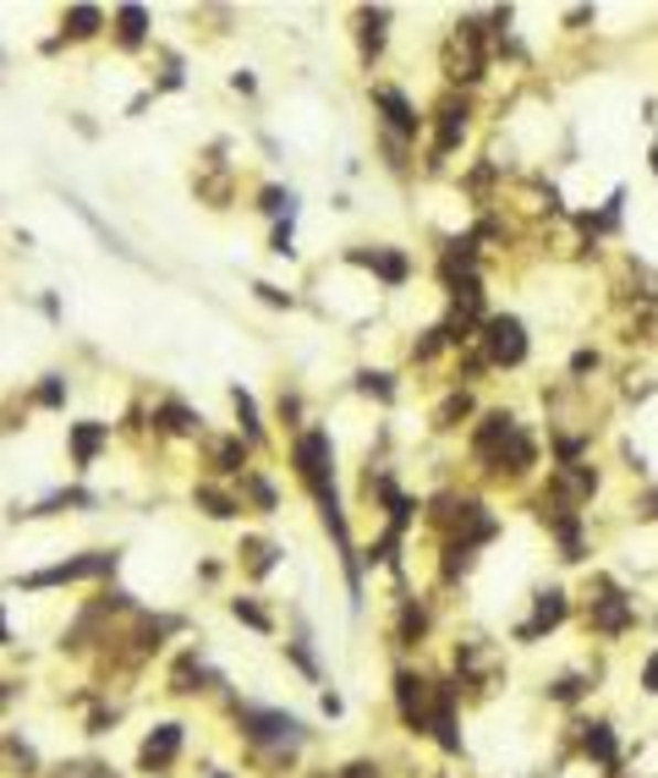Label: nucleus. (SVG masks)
<instances>
[{
  "instance_id": "nucleus-16",
  "label": "nucleus",
  "mask_w": 658,
  "mask_h": 778,
  "mask_svg": "<svg viewBox=\"0 0 658 778\" xmlns=\"http://www.w3.org/2000/svg\"><path fill=\"white\" fill-rule=\"evenodd\" d=\"M587 757H598L604 768H615V735H609V724H593L587 729Z\"/></svg>"
},
{
  "instance_id": "nucleus-21",
  "label": "nucleus",
  "mask_w": 658,
  "mask_h": 778,
  "mask_svg": "<svg viewBox=\"0 0 658 778\" xmlns=\"http://www.w3.org/2000/svg\"><path fill=\"white\" fill-rule=\"evenodd\" d=\"M160 417H164V428H170V434H198V423H192V412H181V406H164Z\"/></svg>"
},
{
  "instance_id": "nucleus-9",
  "label": "nucleus",
  "mask_w": 658,
  "mask_h": 778,
  "mask_svg": "<svg viewBox=\"0 0 658 778\" xmlns=\"http://www.w3.org/2000/svg\"><path fill=\"white\" fill-rule=\"evenodd\" d=\"M373 99H379V110L390 116V127H395V132H417V116H412V105H406L395 88H379Z\"/></svg>"
},
{
  "instance_id": "nucleus-6",
  "label": "nucleus",
  "mask_w": 658,
  "mask_h": 778,
  "mask_svg": "<svg viewBox=\"0 0 658 778\" xmlns=\"http://www.w3.org/2000/svg\"><path fill=\"white\" fill-rule=\"evenodd\" d=\"M467 99H445L439 105V143H434V154H450L456 143H461V132H467Z\"/></svg>"
},
{
  "instance_id": "nucleus-11",
  "label": "nucleus",
  "mask_w": 658,
  "mask_h": 778,
  "mask_svg": "<svg viewBox=\"0 0 658 778\" xmlns=\"http://www.w3.org/2000/svg\"><path fill=\"white\" fill-rule=\"evenodd\" d=\"M632 620V609H626V598H598V609H593V625L604 630V636H620Z\"/></svg>"
},
{
  "instance_id": "nucleus-7",
  "label": "nucleus",
  "mask_w": 658,
  "mask_h": 778,
  "mask_svg": "<svg viewBox=\"0 0 658 778\" xmlns=\"http://www.w3.org/2000/svg\"><path fill=\"white\" fill-rule=\"evenodd\" d=\"M565 620V593H538V615L532 625H521V641H532V636H543L549 625Z\"/></svg>"
},
{
  "instance_id": "nucleus-3",
  "label": "nucleus",
  "mask_w": 658,
  "mask_h": 778,
  "mask_svg": "<svg viewBox=\"0 0 658 778\" xmlns=\"http://www.w3.org/2000/svg\"><path fill=\"white\" fill-rule=\"evenodd\" d=\"M181 746H187V724H155V729L144 735V746H138V768H144V774L176 768Z\"/></svg>"
},
{
  "instance_id": "nucleus-12",
  "label": "nucleus",
  "mask_w": 658,
  "mask_h": 778,
  "mask_svg": "<svg viewBox=\"0 0 658 778\" xmlns=\"http://www.w3.org/2000/svg\"><path fill=\"white\" fill-rule=\"evenodd\" d=\"M99 22H105V17H99L94 6H72V11L61 17V33H66V39H88V33H99Z\"/></svg>"
},
{
  "instance_id": "nucleus-8",
  "label": "nucleus",
  "mask_w": 658,
  "mask_h": 778,
  "mask_svg": "<svg viewBox=\"0 0 658 778\" xmlns=\"http://www.w3.org/2000/svg\"><path fill=\"white\" fill-rule=\"evenodd\" d=\"M144 28H149V11H144V6H121V11H116V39H121L127 50L144 44Z\"/></svg>"
},
{
  "instance_id": "nucleus-19",
  "label": "nucleus",
  "mask_w": 658,
  "mask_h": 778,
  "mask_svg": "<svg viewBox=\"0 0 658 778\" xmlns=\"http://www.w3.org/2000/svg\"><path fill=\"white\" fill-rule=\"evenodd\" d=\"M242 456H247V450H242L236 439H225V445H214V467H220V471H242Z\"/></svg>"
},
{
  "instance_id": "nucleus-25",
  "label": "nucleus",
  "mask_w": 658,
  "mask_h": 778,
  "mask_svg": "<svg viewBox=\"0 0 658 778\" xmlns=\"http://www.w3.org/2000/svg\"><path fill=\"white\" fill-rule=\"evenodd\" d=\"M39 401H44V406H61V379H55V373L44 379V390H39Z\"/></svg>"
},
{
  "instance_id": "nucleus-4",
  "label": "nucleus",
  "mask_w": 658,
  "mask_h": 778,
  "mask_svg": "<svg viewBox=\"0 0 658 778\" xmlns=\"http://www.w3.org/2000/svg\"><path fill=\"white\" fill-rule=\"evenodd\" d=\"M484 345H489V362L516 367V362L527 356V329H521V318H489V323H484Z\"/></svg>"
},
{
  "instance_id": "nucleus-27",
  "label": "nucleus",
  "mask_w": 658,
  "mask_h": 778,
  "mask_svg": "<svg viewBox=\"0 0 658 778\" xmlns=\"http://www.w3.org/2000/svg\"><path fill=\"white\" fill-rule=\"evenodd\" d=\"M654 170H658V149H654Z\"/></svg>"
},
{
  "instance_id": "nucleus-26",
  "label": "nucleus",
  "mask_w": 658,
  "mask_h": 778,
  "mask_svg": "<svg viewBox=\"0 0 658 778\" xmlns=\"http://www.w3.org/2000/svg\"><path fill=\"white\" fill-rule=\"evenodd\" d=\"M643 685H648V691H658V652L648 658V674H643Z\"/></svg>"
},
{
  "instance_id": "nucleus-10",
  "label": "nucleus",
  "mask_w": 658,
  "mask_h": 778,
  "mask_svg": "<svg viewBox=\"0 0 658 778\" xmlns=\"http://www.w3.org/2000/svg\"><path fill=\"white\" fill-rule=\"evenodd\" d=\"M105 434H110L105 423H77V428H72V456H77V467L94 461V450L105 445Z\"/></svg>"
},
{
  "instance_id": "nucleus-18",
  "label": "nucleus",
  "mask_w": 658,
  "mask_h": 778,
  "mask_svg": "<svg viewBox=\"0 0 658 778\" xmlns=\"http://www.w3.org/2000/svg\"><path fill=\"white\" fill-rule=\"evenodd\" d=\"M231 615H236L242 625H253V630H264V636L275 630V620H269V615H264V609H258L253 598H231Z\"/></svg>"
},
{
  "instance_id": "nucleus-5",
  "label": "nucleus",
  "mask_w": 658,
  "mask_h": 778,
  "mask_svg": "<svg viewBox=\"0 0 658 778\" xmlns=\"http://www.w3.org/2000/svg\"><path fill=\"white\" fill-rule=\"evenodd\" d=\"M395 702H401V718L412 729H428V718H434V685L423 674H395Z\"/></svg>"
},
{
  "instance_id": "nucleus-1",
  "label": "nucleus",
  "mask_w": 658,
  "mask_h": 778,
  "mask_svg": "<svg viewBox=\"0 0 658 778\" xmlns=\"http://www.w3.org/2000/svg\"><path fill=\"white\" fill-rule=\"evenodd\" d=\"M116 565H121V554L94 548V554H77V559L44 565V571H33V576H17V587H22V593H44V587H72V582H99V576H110Z\"/></svg>"
},
{
  "instance_id": "nucleus-24",
  "label": "nucleus",
  "mask_w": 658,
  "mask_h": 778,
  "mask_svg": "<svg viewBox=\"0 0 658 778\" xmlns=\"http://www.w3.org/2000/svg\"><path fill=\"white\" fill-rule=\"evenodd\" d=\"M362 390H368V395H379V401H390V395H395L384 373H362Z\"/></svg>"
},
{
  "instance_id": "nucleus-13",
  "label": "nucleus",
  "mask_w": 658,
  "mask_h": 778,
  "mask_svg": "<svg viewBox=\"0 0 658 778\" xmlns=\"http://www.w3.org/2000/svg\"><path fill=\"white\" fill-rule=\"evenodd\" d=\"M198 680H209V669L198 663V652H187V658L176 663V674H170V691H181V696H187V691H198Z\"/></svg>"
},
{
  "instance_id": "nucleus-20",
  "label": "nucleus",
  "mask_w": 658,
  "mask_h": 778,
  "mask_svg": "<svg viewBox=\"0 0 658 778\" xmlns=\"http://www.w3.org/2000/svg\"><path fill=\"white\" fill-rule=\"evenodd\" d=\"M247 571H253V576L275 571V548H269V543H247Z\"/></svg>"
},
{
  "instance_id": "nucleus-17",
  "label": "nucleus",
  "mask_w": 658,
  "mask_h": 778,
  "mask_svg": "<svg viewBox=\"0 0 658 778\" xmlns=\"http://www.w3.org/2000/svg\"><path fill=\"white\" fill-rule=\"evenodd\" d=\"M198 504H203L214 521H225V515H236V510H242V504H236L231 493H220V488H198Z\"/></svg>"
},
{
  "instance_id": "nucleus-23",
  "label": "nucleus",
  "mask_w": 658,
  "mask_h": 778,
  "mask_svg": "<svg viewBox=\"0 0 658 778\" xmlns=\"http://www.w3.org/2000/svg\"><path fill=\"white\" fill-rule=\"evenodd\" d=\"M423 609H406V615H401V641H417V636H423Z\"/></svg>"
},
{
  "instance_id": "nucleus-2",
  "label": "nucleus",
  "mask_w": 658,
  "mask_h": 778,
  "mask_svg": "<svg viewBox=\"0 0 658 778\" xmlns=\"http://www.w3.org/2000/svg\"><path fill=\"white\" fill-rule=\"evenodd\" d=\"M236 724L253 746H269V752H297L303 746V724L291 713H275V707H236Z\"/></svg>"
},
{
  "instance_id": "nucleus-14",
  "label": "nucleus",
  "mask_w": 658,
  "mask_h": 778,
  "mask_svg": "<svg viewBox=\"0 0 658 778\" xmlns=\"http://www.w3.org/2000/svg\"><path fill=\"white\" fill-rule=\"evenodd\" d=\"M357 258H362V264H373L390 286H395V280H406V258H401V253H379V247H373V253H357Z\"/></svg>"
},
{
  "instance_id": "nucleus-15",
  "label": "nucleus",
  "mask_w": 658,
  "mask_h": 778,
  "mask_svg": "<svg viewBox=\"0 0 658 778\" xmlns=\"http://www.w3.org/2000/svg\"><path fill=\"white\" fill-rule=\"evenodd\" d=\"M384 22H390V11H362V50L368 55L384 50Z\"/></svg>"
},
{
  "instance_id": "nucleus-22",
  "label": "nucleus",
  "mask_w": 658,
  "mask_h": 778,
  "mask_svg": "<svg viewBox=\"0 0 658 778\" xmlns=\"http://www.w3.org/2000/svg\"><path fill=\"white\" fill-rule=\"evenodd\" d=\"M467 406H473L467 395H450V401L439 406V428H456V417H467Z\"/></svg>"
}]
</instances>
